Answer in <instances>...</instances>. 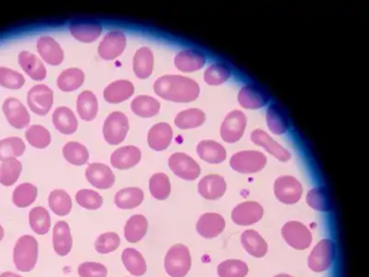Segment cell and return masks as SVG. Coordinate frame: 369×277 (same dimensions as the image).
<instances>
[{
    "mask_svg": "<svg viewBox=\"0 0 369 277\" xmlns=\"http://www.w3.org/2000/svg\"><path fill=\"white\" fill-rule=\"evenodd\" d=\"M154 91L167 101L188 103L198 99L200 86L196 81L188 77L166 75L155 81Z\"/></svg>",
    "mask_w": 369,
    "mask_h": 277,
    "instance_id": "6da1fadb",
    "label": "cell"
},
{
    "mask_svg": "<svg viewBox=\"0 0 369 277\" xmlns=\"http://www.w3.org/2000/svg\"><path fill=\"white\" fill-rule=\"evenodd\" d=\"M38 241L32 235H23L14 247V263L18 272H32L38 261Z\"/></svg>",
    "mask_w": 369,
    "mask_h": 277,
    "instance_id": "7a4b0ae2",
    "label": "cell"
},
{
    "mask_svg": "<svg viewBox=\"0 0 369 277\" xmlns=\"http://www.w3.org/2000/svg\"><path fill=\"white\" fill-rule=\"evenodd\" d=\"M192 266L190 251L182 244L172 246L165 257V270L171 277H184Z\"/></svg>",
    "mask_w": 369,
    "mask_h": 277,
    "instance_id": "3957f363",
    "label": "cell"
},
{
    "mask_svg": "<svg viewBox=\"0 0 369 277\" xmlns=\"http://www.w3.org/2000/svg\"><path fill=\"white\" fill-rule=\"evenodd\" d=\"M265 164L267 157L258 151L238 152L230 160L232 169L244 174H257L265 167Z\"/></svg>",
    "mask_w": 369,
    "mask_h": 277,
    "instance_id": "277c9868",
    "label": "cell"
},
{
    "mask_svg": "<svg viewBox=\"0 0 369 277\" xmlns=\"http://www.w3.org/2000/svg\"><path fill=\"white\" fill-rule=\"evenodd\" d=\"M103 137L111 145H118L125 141L129 130L127 116L122 112H113L103 124Z\"/></svg>",
    "mask_w": 369,
    "mask_h": 277,
    "instance_id": "5b68a950",
    "label": "cell"
},
{
    "mask_svg": "<svg viewBox=\"0 0 369 277\" xmlns=\"http://www.w3.org/2000/svg\"><path fill=\"white\" fill-rule=\"evenodd\" d=\"M336 257V246L331 239H322L309 256L308 266L313 272L328 270Z\"/></svg>",
    "mask_w": 369,
    "mask_h": 277,
    "instance_id": "8992f818",
    "label": "cell"
},
{
    "mask_svg": "<svg viewBox=\"0 0 369 277\" xmlns=\"http://www.w3.org/2000/svg\"><path fill=\"white\" fill-rule=\"evenodd\" d=\"M274 194L281 203L292 205L298 203L301 199L304 187L294 177H279L274 183Z\"/></svg>",
    "mask_w": 369,
    "mask_h": 277,
    "instance_id": "52a82bcc",
    "label": "cell"
},
{
    "mask_svg": "<svg viewBox=\"0 0 369 277\" xmlns=\"http://www.w3.org/2000/svg\"><path fill=\"white\" fill-rule=\"evenodd\" d=\"M282 236L290 247L304 251L312 243V234L304 224L298 221H289L282 229Z\"/></svg>",
    "mask_w": 369,
    "mask_h": 277,
    "instance_id": "ba28073f",
    "label": "cell"
},
{
    "mask_svg": "<svg viewBox=\"0 0 369 277\" xmlns=\"http://www.w3.org/2000/svg\"><path fill=\"white\" fill-rule=\"evenodd\" d=\"M53 91L47 85H36L28 91V104L31 110L36 115H47L53 108Z\"/></svg>",
    "mask_w": 369,
    "mask_h": 277,
    "instance_id": "9c48e42d",
    "label": "cell"
},
{
    "mask_svg": "<svg viewBox=\"0 0 369 277\" xmlns=\"http://www.w3.org/2000/svg\"><path fill=\"white\" fill-rule=\"evenodd\" d=\"M247 126V118L240 110H232L225 118L221 125L220 135L223 141L227 143H235L240 141Z\"/></svg>",
    "mask_w": 369,
    "mask_h": 277,
    "instance_id": "30bf717a",
    "label": "cell"
},
{
    "mask_svg": "<svg viewBox=\"0 0 369 277\" xmlns=\"http://www.w3.org/2000/svg\"><path fill=\"white\" fill-rule=\"evenodd\" d=\"M168 164H169V168L172 172L183 180L194 181L200 177V164L188 154H172Z\"/></svg>",
    "mask_w": 369,
    "mask_h": 277,
    "instance_id": "8fae6325",
    "label": "cell"
},
{
    "mask_svg": "<svg viewBox=\"0 0 369 277\" xmlns=\"http://www.w3.org/2000/svg\"><path fill=\"white\" fill-rule=\"evenodd\" d=\"M127 45V38L120 31H112L105 35V38L97 47V53L101 59L112 61L122 56Z\"/></svg>",
    "mask_w": 369,
    "mask_h": 277,
    "instance_id": "7c38bea8",
    "label": "cell"
},
{
    "mask_svg": "<svg viewBox=\"0 0 369 277\" xmlns=\"http://www.w3.org/2000/svg\"><path fill=\"white\" fill-rule=\"evenodd\" d=\"M87 181L97 189H109L115 184V174L107 164L92 162L85 172Z\"/></svg>",
    "mask_w": 369,
    "mask_h": 277,
    "instance_id": "4fadbf2b",
    "label": "cell"
},
{
    "mask_svg": "<svg viewBox=\"0 0 369 277\" xmlns=\"http://www.w3.org/2000/svg\"><path fill=\"white\" fill-rule=\"evenodd\" d=\"M4 114L10 126L16 129L26 128L31 122V115L28 108L16 98H8L3 105Z\"/></svg>",
    "mask_w": 369,
    "mask_h": 277,
    "instance_id": "5bb4252c",
    "label": "cell"
},
{
    "mask_svg": "<svg viewBox=\"0 0 369 277\" xmlns=\"http://www.w3.org/2000/svg\"><path fill=\"white\" fill-rule=\"evenodd\" d=\"M70 34L76 41L90 43L102 34V25L95 20H75L70 23Z\"/></svg>",
    "mask_w": 369,
    "mask_h": 277,
    "instance_id": "9a60e30c",
    "label": "cell"
},
{
    "mask_svg": "<svg viewBox=\"0 0 369 277\" xmlns=\"http://www.w3.org/2000/svg\"><path fill=\"white\" fill-rule=\"evenodd\" d=\"M262 216V206L256 202H245L236 206L232 211V220L234 224L242 226L257 224Z\"/></svg>",
    "mask_w": 369,
    "mask_h": 277,
    "instance_id": "2e32d148",
    "label": "cell"
},
{
    "mask_svg": "<svg viewBox=\"0 0 369 277\" xmlns=\"http://www.w3.org/2000/svg\"><path fill=\"white\" fill-rule=\"evenodd\" d=\"M53 251L60 257H66L72 251V231L66 221H58L53 226Z\"/></svg>",
    "mask_w": 369,
    "mask_h": 277,
    "instance_id": "e0dca14e",
    "label": "cell"
},
{
    "mask_svg": "<svg viewBox=\"0 0 369 277\" xmlns=\"http://www.w3.org/2000/svg\"><path fill=\"white\" fill-rule=\"evenodd\" d=\"M142 153L134 145L119 147L112 153L111 164L118 170H127L134 167L140 162Z\"/></svg>",
    "mask_w": 369,
    "mask_h": 277,
    "instance_id": "ac0fdd59",
    "label": "cell"
},
{
    "mask_svg": "<svg viewBox=\"0 0 369 277\" xmlns=\"http://www.w3.org/2000/svg\"><path fill=\"white\" fill-rule=\"evenodd\" d=\"M225 220L221 214L208 212L203 214L196 224L198 234L205 239H215L223 232Z\"/></svg>",
    "mask_w": 369,
    "mask_h": 277,
    "instance_id": "d6986e66",
    "label": "cell"
},
{
    "mask_svg": "<svg viewBox=\"0 0 369 277\" xmlns=\"http://www.w3.org/2000/svg\"><path fill=\"white\" fill-rule=\"evenodd\" d=\"M37 50L41 59L50 66H60L64 61L63 49L53 37L41 36L37 41Z\"/></svg>",
    "mask_w": 369,
    "mask_h": 277,
    "instance_id": "ffe728a7",
    "label": "cell"
},
{
    "mask_svg": "<svg viewBox=\"0 0 369 277\" xmlns=\"http://www.w3.org/2000/svg\"><path fill=\"white\" fill-rule=\"evenodd\" d=\"M252 141L255 145L263 147L267 153L274 156L279 162H288L292 158L290 152L284 149L281 145L273 140L272 137L261 129H256V130L252 131Z\"/></svg>",
    "mask_w": 369,
    "mask_h": 277,
    "instance_id": "44dd1931",
    "label": "cell"
},
{
    "mask_svg": "<svg viewBox=\"0 0 369 277\" xmlns=\"http://www.w3.org/2000/svg\"><path fill=\"white\" fill-rule=\"evenodd\" d=\"M227 191L225 178L219 174H209L198 183V192L205 199L215 201L221 199Z\"/></svg>",
    "mask_w": 369,
    "mask_h": 277,
    "instance_id": "7402d4cb",
    "label": "cell"
},
{
    "mask_svg": "<svg viewBox=\"0 0 369 277\" xmlns=\"http://www.w3.org/2000/svg\"><path fill=\"white\" fill-rule=\"evenodd\" d=\"M18 64L33 80L41 81L47 77V68L38 57L30 51H22L18 54Z\"/></svg>",
    "mask_w": 369,
    "mask_h": 277,
    "instance_id": "603a6c76",
    "label": "cell"
},
{
    "mask_svg": "<svg viewBox=\"0 0 369 277\" xmlns=\"http://www.w3.org/2000/svg\"><path fill=\"white\" fill-rule=\"evenodd\" d=\"M206 63V57L198 50L186 49L179 52L175 59L178 70L184 73H192L200 70Z\"/></svg>",
    "mask_w": 369,
    "mask_h": 277,
    "instance_id": "cb8c5ba5",
    "label": "cell"
},
{
    "mask_svg": "<svg viewBox=\"0 0 369 277\" xmlns=\"http://www.w3.org/2000/svg\"><path fill=\"white\" fill-rule=\"evenodd\" d=\"M238 102L242 108L248 110H258L267 105L269 97L267 93L257 86L247 85L242 87V90L238 93Z\"/></svg>",
    "mask_w": 369,
    "mask_h": 277,
    "instance_id": "d4e9b609",
    "label": "cell"
},
{
    "mask_svg": "<svg viewBox=\"0 0 369 277\" xmlns=\"http://www.w3.org/2000/svg\"><path fill=\"white\" fill-rule=\"evenodd\" d=\"M173 132L171 127L166 122L154 125L147 135V143L154 151H164L169 147Z\"/></svg>",
    "mask_w": 369,
    "mask_h": 277,
    "instance_id": "484cf974",
    "label": "cell"
},
{
    "mask_svg": "<svg viewBox=\"0 0 369 277\" xmlns=\"http://www.w3.org/2000/svg\"><path fill=\"white\" fill-rule=\"evenodd\" d=\"M134 93V84L129 80H116L103 91L105 101L111 104L122 103L129 99Z\"/></svg>",
    "mask_w": 369,
    "mask_h": 277,
    "instance_id": "4316f807",
    "label": "cell"
},
{
    "mask_svg": "<svg viewBox=\"0 0 369 277\" xmlns=\"http://www.w3.org/2000/svg\"><path fill=\"white\" fill-rule=\"evenodd\" d=\"M53 122L55 129L63 135H73L78 128V120L75 114L66 106L55 108L53 112Z\"/></svg>",
    "mask_w": 369,
    "mask_h": 277,
    "instance_id": "83f0119b",
    "label": "cell"
},
{
    "mask_svg": "<svg viewBox=\"0 0 369 277\" xmlns=\"http://www.w3.org/2000/svg\"><path fill=\"white\" fill-rule=\"evenodd\" d=\"M144 199V193L139 187H126L119 189L115 194L114 203L119 209L129 210L134 209L142 204Z\"/></svg>",
    "mask_w": 369,
    "mask_h": 277,
    "instance_id": "f1b7e54d",
    "label": "cell"
},
{
    "mask_svg": "<svg viewBox=\"0 0 369 277\" xmlns=\"http://www.w3.org/2000/svg\"><path fill=\"white\" fill-rule=\"evenodd\" d=\"M154 68V56L150 48H140L134 54V72L140 79H146L151 76Z\"/></svg>",
    "mask_w": 369,
    "mask_h": 277,
    "instance_id": "f546056e",
    "label": "cell"
},
{
    "mask_svg": "<svg viewBox=\"0 0 369 277\" xmlns=\"http://www.w3.org/2000/svg\"><path fill=\"white\" fill-rule=\"evenodd\" d=\"M76 108L80 117L85 122H91L97 117L99 103L92 91L85 90L78 95Z\"/></svg>",
    "mask_w": 369,
    "mask_h": 277,
    "instance_id": "4dcf8cb0",
    "label": "cell"
},
{
    "mask_svg": "<svg viewBox=\"0 0 369 277\" xmlns=\"http://www.w3.org/2000/svg\"><path fill=\"white\" fill-rule=\"evenodd\" d=\"M200 160L208 164H221L227 158V151L220 143L213 140L200 141L198 145Z\"/></svg>",
    "mask_w": 369,
    "mask_h": 277,
    "instance_id": "1f68e13d",
    "label": "cell"
},
{
    "mask_svg": "<svg viewBox=\"0 0 369 277\" xmlns=\"http://www.w3.org/2000/svg\"><path fill=\"white\" fill-rule=\"evenodd\" d=\"M242 245L245 251L255 258H262L267 255V244L257 231L247 230L242 234Z\"/></svg>",
    "mask_w": 369,
    "mask_h": 277,
    "instance_id": "d6a6232c",
    "label": "cell"
},
{
    "mask_svg": "<svg viewBox=\"0 0 369 277\" xmlns=\"http://www.w3.org/2000/svg\"><path fill=\"white\" fill-rule=\"evenodd\" d=\"M122 261L126 270L132 276H142L146 273L147 266L144 257L134 248H126L122 254Z\"/></svg>",
    "mask_w": 369,
    "mask_h": 277,
    "instance_id": "836d02e7",
    "label": "cell"
},
{
    "mask_svg": "<svg viewBox=\"0 0 369 277\" xmlns=\"http://www.w3.org/2000/svg\"><path fill=\"white\" fill-rule=\"evenodd\" d=\"M149 229L147 219L142 214H134L132 218L128 219L124 229V235L128 243H139L146 234Z\"/></svg>",
    "mask_w": 369,
    "mask_h": 277,
    "instance_id": "e575fe53",
    "label": "cell"
},
{
    "mask_svg": "<svg viewBox=\"0 0 369 277\" xmlns=\"http://www.w3.org/2000/svg\"><path fill=\"white\" fill-rule=\"evenodd\" d=\"M38 197L36 185L30 182L18 184L12 193V203L18 208H28L32 206Z\"/></svg>",
    "mask_w": 369,
    "mask_h": 277,
    "instance_id": "d590c367",
    "label": "cell"
},
{
    "mask_svg": "<svg viewBox=\"0 0 369 277\" xmlns=\"http://www.w3.org/2000/svg\"><path fill=\"white\" fill-rule=\"evenodd\" d=\"M85 81V73L80 68H72L63 70L58 77L57 85L63 93L77 90Z\"/></svg>",
    "mask_w": 369,
    "mask_h": 277,
    "instance_id": "8d00e7d4",
    "label": "cell"
},
{
    "mask_svg": "<svg viewBox=\"0 0 369 277\" xmlns=\"http://www.w3.org/2000/svg\"><path fill=\"white\" fill-rule=\"evenodd\" d=\"M49 208L53 214L59 216H65L70 214L73 202L70 194L64 189H53L48 197Z\"/></svg>",
    "mask_w": 369,
    "mask_h": 277,
    "instance_id": "74e56055",
    "label": "cell"
},
{
    "mask_svg": "<svg viewBox=\"0 0 369 277\" xmlns=\"http://www.w3.org/2000/svg\"><path fill=\"white\" fill-rule=\"evenodd\" d=\"M28 222L33 232L37 235H46L51 229V216L43 206L33 208L28 214Z\"/></svg>",
    "mask_w": 369,
    "mask_h": 277,
    "instance_id": "f35d334b",
    "label": "cell"
},
{
    "mask_svg": "<svg viewBox=\"0 0 369 277\" xmlns=\"http://www.w3.org/2000/svg\"><path fill=\"white\" fill-rule=\"evenodd\" d=\"M132 110L136 115L143 118L153 117L161 110V103L149 95H139L132 102Z\"/></svg>",
    "mask_w": 369,
    "mask_h": 277,
    "instance_id": "ab89813d",
    "label": "cell"
},
{
    "mask_svg": "<svg viewBox=\"0 0 369 277\" xmlns=\"http://www.w3.org/2000/svg\"><path fill=\"white\" fill-rule=\"evenodd\" d=\"M22 162L18 158L5 160L0 164V184L12 187L18 182L22 174Z\"/></svg>",
    "mask_w": 369,
    "mask_h": 277,
    "instance_id": "60d3db41",
    "label": "cell"
},
{
    "mask_svg": "<svg viewBox=\"0 0 369 277\" xmlns=\"http://www.w3.org/2000/svg\"><path fill=\"white\" fill-rule=\"evenodd\" d=\"M26 149V143L20 137H6L0 140V162L20 157Z\"/></svg>",
    "mask_w": 369,
    "mask_h": 277,
    "instance_id": "b9f144b4",
    "label": "cell"
},
{
    "mask_svg": "<svg viewBox=\"0 0 369 277\" xmlns=\"http://www.w3.org/2000/svg\"><path fill=\"white\" fill-rule=\"evenodd\" d=\"M63 156L66 162L74 166H82L88 162L90 154L84 145L75 141L66 143L63 147Z\"/></svg>",
    "mask_w": 369,
    "mask_h": 277,
    "instance_id": "7bdbcfd3",
    "label": "cell"
},
{
    "mask_svg": "<svg viewBox=\"0 0 369 277\" xmlns=\"http://www.w3.org/2000/svg\"><path fill=\"white\" fill-rule=\"evenodd\" d=\"M206 122V115L198 108H188L178 114L175 120L176 126L180 129H192L202 126Z\"/></svg>",
    "mask_w": 369,
    "mask_h": 277,
    "instance_id": "ee69618b",
    "label": "cell"
},
{
    "mask_svg": "<svg viewBox=\"0 0 369 277\" xmlns=\"http://www.w3.org/2000/svg\"><path fill=\"white\" fill-rule=\"evenodd\" d=\"M267 122L269 130L277 135H284L289 127L287 117L284 114L283 110L277 104H273L267 108Z\"/></svg>",
    "mask_w": 369,
    "mask_h": 277,
    "instance_id": "f6af8a7d",
    "label": "cell"
},
{
    "mask_svg": "<svg viewBox=\"0 0 369 277\" xmlns=\"http://www.w3.org/2000/svg\"><path fill=\"white\" fill-rule=\"evenodd\" d=\"M26 137L28 142L35 149H46L51 143V133L49 132L47 128L41 126V125L31 126L26 131Z\"/></svg>",
    "mask_w": 369,
    "mask_h": 277,
    "instance_id": "bcb514c9",
    "label": "cell"
},
{
    "mask_svg": "<svg viewBox=\"0 0 369 277\" xmlns=\"http://www.w3.org/2000/svg\"><path fill=\"white\" fill-rule=\"evenodd\" d=\"M150 192L154 199L165 201L171 193L169 178L165 174H155L150 179Z\"/></svg>",
    "mask_w": 369,
    "mask_h": 277,
    "instance_id": "7dc6e473",
    "label": "cell"
},
{
    "mask_svg": "<svg viewBox=\"0 0 369 277\" xmlns=\"http://www.w3.org/2000/svg\"><path fill=\"white\" fill-rule=\"evenodd\" d=\"M306 204L317 211L326 212L331 209V199L326 189L314 187L306 195Z\"/></svg>",
    "mask_w": 369,
    "mask_h": 277,
    "instance_id": "c3c4849f",
    "label": "cell"
},
{
    "mask_svg": "<svg viewBox=\"0 0 369 277\" xmlns=\"http://www.w3.org/2000/svg\"><path fill=\"white\" fill-rule=\"evenodd\" d=\"M231 76V70L229 66L223 63H215L209 66L205 72L204 80L209 86H219L223 84Z\"/></svg>",
    "mask_w": 369,
    "mask_h": 277,
    "instance_id": "681fc988",
    "label": "cell"
},
{
    "mask_svg": "<svg viewBox=\"0 0 369 277\" xmlns=\"http://www.w3.org/2000/svg\"><path fill=\"white\" fill-rule=\"evenodd\" d=\"M76 203L87 210L100 209L103 205V197L93 189H82L76 193Z\"/></svg>",
    "mask_w": 369,
    "mask_h": 277,
    "instance_id": "f907efd6",
    "label": "cell"
},
{
    "mask_svg": "<svg viewBox=\"0 0 369 277\" xmlns=\"http://www.w3.org/2000/svg\"><path fill=\"white\" fill-rule=\"evenodd\" d=\"M120 246V237L117 233L107 232L99 235L95 241V249L100 255H109L117 251Z\"/></svg>",
    "mask_w": 369,
    "mask_h": 277,
    "instance_id": "816d5d0a",
    "label": "cell"
},
{
    "mask_svg": "<svg viewBox=\"0 0 369 277\" xmlns=\"http://www.w3.org/2000/svg\"><path fill=\"white\" fill-rule=\"evenodd\" d=\"M217 272L219 277H246L250 268L240 260H227L218 266Z\"/></svg>",
    "mask_w": 369,
    "mask_h": 277,
    "instance_id": "f5cc1de1",
    "label": "cell"
},
{
    "mask_svg": "<svg viewBox=\"0 0 369 277\" xmlns=\"http://www.w3.org/2000/svg\"><path fill=\"white\" fill-rule=\"evenodd\" d=\"M26 84V78L20 73L11 68L0 66V86L4 88L18 90Z\"/></svg>",
    "mask_w": 369,
    "mask_h": 277,
    "instance_id": "db71d44e",
    "label": "cell"
},
{
    "mask_svg": "<svg viewBox=\"0 0 369 277\" xmlns=\"http://www.w3.org/2000/svg\"><path fill=\"white\" fill-rule=\"evenodd\" d=\"M77 274L80 277H107L109 270L100 262L86 261L78 266Z\"/></svg>",
    "mask_w": 369,
    "mask_h": 277,
    "instance_id": "11a10c76",
    "label": "cell"
},
{
    "mask_svg": "<svg viewBox=\"0 0 369 277\" xmlns=\"http://www.w3.org/2000/svg\"><path fill=\"white\" fill-rule=\"evenodd\" d=\"M0 277H24L22 275L18 274V273L10 272V271H7V272H3L0 274Z\"/></svg>",
    "mask_w": 369,
    "mask_h": 277,
    "instance_id": "9f6ffc18",
    "label": "cell"
},
{
    "mask_svg": "<svg viewBox=\"0 0 369 277\" xmlns=\"http://www.w3.org/2000/svg\"><path fill=\"white\" fill-rule=\"evenodd\" d=\"M4 237H5V229L0 224V241H3Z\"/></svg>",
    "mask_w": 369,
    "mask_h": 277,
    "instance_id": "6f0895ef",
    "label": "cell"
},
{
    "mask_svg": "<svg viewBox=\"0 0 369 277\" xmlns=\"http://www.w3.org/2000/svg\"><path fill=\"white\" fill-rule=\"evenodd\" d=\"M274 277H292V276H290V275H288V274H279V275H277V276H274Z\"/></svg>",
    "mask_w": 369,
    "mask_h": 277,
    "instance_id": "680465c9",
    "label": "cell"
}]
</instances>
